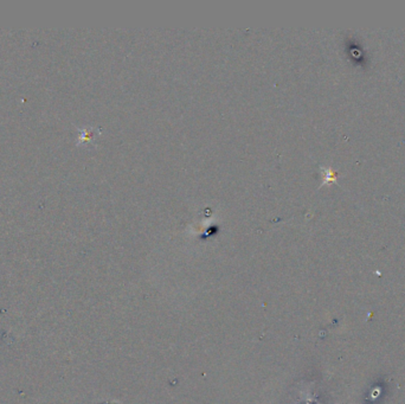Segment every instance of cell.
<instances>
[{
    "mask_svg": "<svg viewBox=\"0 0 405 404\" xmlns=\"http://www.w3.org/2000/svg\"><path fill=\"white\" fill-rule=\"evenodd\" d=\"M323 170V173H325V177H323V182L321 183V185H325V184H332V183H336V178H338V172L334 171L333 168H321Z\"/></svg>",
    "mask_w": 405,
    "mask_h": 404,
    "instance_id": "cell-1",
    "label": "cell"
}]
</instances>
